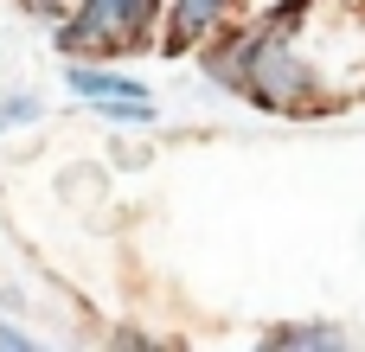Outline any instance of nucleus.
Returning <instances> with one entry per match:
<instances>
[{
	"mask_svg": "<svg viewBox=\"0 0 365 352\" xmlns=\"http://www.w3.org/2000/svg\"><path fill=\"white\" fill-rule=\"evenodd\" d=\"M308 19V0H282L276 13L237 26V32H218L205 38V77L269 115H302V109H321V90H314V64L302 58L295 32Z\"/></svg>",
	"mask_w": 365,
	"mask_h": 352,
	"instance_id": "1",
	"label": "nucleus"
},
{
	"mask_svg": "<svg viewBox=\"0 0 365 352\" xmlns=\"http://www.w3.org/2000/svg\"><path fill=\"white\" fill-rule=\"evenodd\" d=\"M231 6H237V0H173L160 45H167V51H199L205 38H218V32L231 26Z\"/></svg>",
	"mask_w": 365,
	"mask_h": 352,
	"instance_id": "4",
	"label": "nucleus"
},
{
	"mask_svg": "<svg viewBox=\"0 0 365 352\" xmlns=\"http://www.w3.org/2000/svg\"><path fill=\"white\" fill-rule=\"evenodd\" d=\"M0 346H6V352H32V340H26L13 321H0Z\"/></svg>",
	"mask_w": 365,
	"mask_h": 352,
	"instance_id": "7",
	"label": "nucleus"
},
{
	"mask_svg": "<svg viewBox=\"0 0 365 352\" xmlns=\"http://www.w3.org/2000/svg\"><path fill=\"white\" fill-rule=\"evenodd\" d=\"M263 346L269 352H340V346H353V333H346V327H327V321H308V327H276V333H263Z\"/></svg>",
	"mask_w": 365,
	"mask_h": 352,
	"instance_id": "5",
	"label": "nucleus"
},
{
	"mask_svg": "<svg viewBox=\"0 0 365 352\" xmlns=\"http://www.w3.org/2000/svg\"><path fill=\"white\" fill-rule=\"evenodd\" d=\"M167 32L160 0H77L58 19V51L64 58H115V51H141Z\"/></svg>",
	"mask_w": 365,
	"mask_h": 352,
	"instance_id": "2",
	"label": "nucleus"
},
{
	"mask_svg": "<svg viewBox=\"0 0 365 352\" xmlns=\"http://www.w3.org/2000/svg\"><path fill=\"white\" fill-rule=\"evenodd\" d=\"M64 83H71V96H83L90 109H103V115L122 122V128H148V122H160L154 90L135 83V77H122V71H103L96 58H64Z\"/></svg>",
	"mask_w": 365,
	"mask_h": 352,
	"instance_id": "3",
	"label": "nucleus"
},
{
	"mask_svg": "<svg viewBox=\"0 0 365 352\" xmlns=\"http://www.w3.org/2000/svg\"><path fill=\"white\" fill-rule=\"evenodd\" d=\"M38 115H45V103L32 90H0V135L19 128V122H38Z\"/></svg>",
	"mask_w": 365,
	"mask_h": 352,
	"instance_id": "6",
	"label": "nucleus"
}]
</instances>
